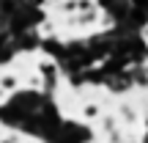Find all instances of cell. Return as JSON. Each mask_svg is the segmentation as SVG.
Wrapping results in <instances>:
<instances>
[{"label":"cell","instance_id":"obj_1","mask_svg":"<svg viewBox=\"0 0 148 143\" xmlns=\"http://www.w3.org/2000/svg\"><path fill=\"white\" fill-rule=\"evenodd\" d=\"M101 116V107L96 102H85L82 105V118H99Z\"/></svg>","mask_w":148,"mask_h":143}]
</instances>
